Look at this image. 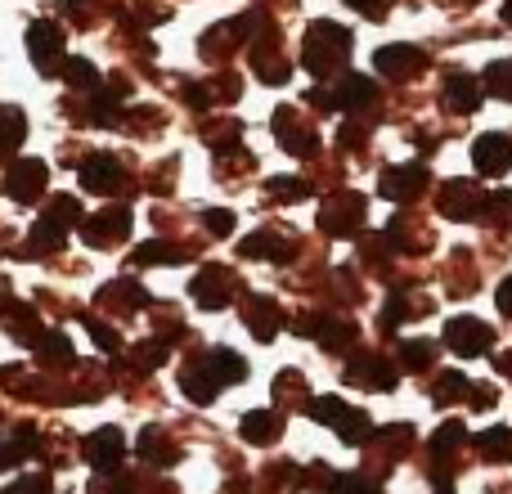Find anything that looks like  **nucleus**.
I'll use <instances>...</instances> for the list:
<instances>
[{
	"instance_id": "f8f14e48",
	"label": "nucleus",
	"mask_w": 512,
	"mask_h": 494,
	"mask_svg": "<svg viewBox=\"0 0 512 494\" xmlns=\"http://www.w3.org/2000/svg\"><path fill=\"white\" fill-rule=\"evenodd\" d=\"M126 234H131V212L126 207H108V212L81 221V239L90 247H117V243H126Z\"/></svg>"
},
{
	"instance_id": "2eb2a0df",
	"label": "nucleus",
	"mask_w": 512,
	"mask_h": 494,
	"mask_svg": "<svg viewBox=\"0 0 512 494\" xmlns=\"http://www.w3.org/2000/svg\"><path fill=\"white\" fill-rule=\"evenodd\" d=\"M149 301H153V297L140 288V283H131V279H113L108 288H99L95 306L104 310V315H135V310H144Z\"/></svg>"
},
{
	"instance_id": "ea45409f",
	"label": "nucleus",
	"mask_w": 512,
	"mask_h": 494,
	"mask_svg": "<svg viewBox=\"0 0 512 494\" xmlns=\"http://www.w3.org/2000/svg\"><path fill=\"white\" fill-rule=\"evenodd\" d=\"M499 310L512 315V279H504V288H499Z\"/></svg>"
},
{
	"instance_id": "a878e982",
	"label": "nucleus",
	"mask_w": 512,
	"mask_h": 494,
	"mask_svg": "<svg viewBox=\"0 0 512 494\" xmlns=\"http://www.w3.org/2000/svg\"><path fill=\"white\" fill-rule=\"evenodd\" d=\"M32 351L45 369H72V342L59 333V328H45V337L32 346Z\"/></svg>"
},
{
	"instance_id": "9d476101",
	"label": "nucleus",
	"mask_w": 512,
	"mask_h": 494,
	"mask_svg": "<svg viewBox=\"0 0 512 494\" xmlns=\"http://www.w3.org/2000/svg\"><path fill=\"white\" fill-rule=\"evenodd\" d=\"M342 378L351 382V387H369V391H391L396 387V378H400V369L387 360V355H355L351 364L342 369Z\"/></svg>"
},
{
	"instance_id": "e433bc0d",
	"label": "nucleus",
	"mask_w": 512,
	"mask_h": 494,
	"mask_svg": "<svg viewBox=\"0 0 512 494\" xmlns=\"http://www.w3.org/2000/svg\"><path fill=\"white\" fill-rule=\"evenodd\" d=\"M54 490V481H50V472H32V477H18L14 486H9L5 494H50Z\"/></svg>"
},
{
	"instance_id": "f03ea898",
	"label": "nucleus",
	"mask_w": 512,
	"mask_h": 494,
	"mask_svg": "<svg viewBox=\"0 0 512 494\" xmlns=\"http://www.w3.org/2000/svg\"><path fill=\"white\" fill-rule=\"evenodd\" d=\"M351 32H346L342 23H328V18H319V23H310L306 32V50H301V59H306V68L315 72V77H333V72L346 68V59H351Z\"/></svg>"
},
{
	"instance_id": "412c9836",
	"label": "nucleus",
	"mask_w": 512,
	"mask_h": 494,
	"mask_svg": "<svg viewBox=\"0 0 512 494\" xmlns=\"http://www.w3.org/2000/svg\"><path fill=\"white\" fill-rule=\"evenodd\" d=\"M333 104L346 108V113H364L369 104H378V86H373L369 77H355L351 72V77H342L333 86Z\"/></svg>"
},
{
	"instance_id": "9b49d317",
	"label": "nucleus",
	"mask_w": 512,
	"mask_h": 494,
	"mask_svg": "<svg viewBox=\"0 0 512 494\" xmlns=\"http://www.w3.org/2000/svg\"><path fill=\"white\" fill-rule=\"evenodd\" d=\"M445 346H450L454 355H486L490 346H495V328L472 315H459L445 324Z\"/></svg>"
},
{
	"instance_id": "39448f33",
	"label": "nucleus",
	"mask_w": 512,
	"mask_h": 494,
	"mask_svg": "<svg viewBox=\"0 0 512 494\" xmlns=\"http://www.w3.org/2000/svg\"><path fill=\"white\" fill-rule=\"evenodd\" d=\"M364 194H351V189H342V194H333L324 203V212H319V230L328 234V239H351L355 230H364Z\"/></svg>"
},
{
	"instance_id": "20e7f679",
	"label": "nucleus",
	"mask_w": 512,
	"mask_h": 494,
	"mask_svg": "<svg viewBox=\"0 0 512 494\" xmlns=\"http://www.w3.org/2000/svg\"><path fill=\"white\" fill-rule=\"evenodd\" d=\"M81 189H90V194L99 198H113V194H131V176H126V167L113 158V153H90L86 162H81Z\"/></svg>"
},
{
	"instance_id": "a19ab883",
	"label": "nucleus",
	"mask_w": 512,
	"mask_h": 494,
	"mask_svg": "<svg viewBox=\"0 0 512 494\" xmlns=\"http://www.w3.org/2000/svg\"><path fill=\"white\" fill-rule=\"evenodd\" d=\"M5 301H14V297H9V279L0 274V306H5Z\"/></svg>"
},
{
	"instance_id": "a211bd4d",
	"label": "nucleus",
	"mask_w": 512,
	"mask_h": 494,
	"mask_svg": "<svg viewBox=\"0 0 512 494\" xmlns=\"http://www.w3.org/2000/svg\"><path fill=\"white\" fill-rule=\"evenodd\" d=\"M427 189V167H391V171H382V180H378V194L382 198H391V203H409V198H418Z\"/></svg>"
},
{
	"instance_id": "ddd939ff",
	"label": "nucleus",
	"mask_w": 512,
	"mask_h": 494,
	"mask_svg": "<svg viewBox=\"0 0 512 494\" xmlns=\"http://www.w3.org/2000/svg\"><path fill=\"white\" fill-rule=\"evenodd\" d=\"M45 185H50V171H45V162L27 158V162H14L5 176V194L14 198V203H36V198L45 194Z\"/></svg>"
},
{
	"instance_id": "5701e85b",
	"label": "nucleus",
	"mask_w": 512,
	"mask_h": 494,
	"mask_svg": "<svg viewBox=\"0 0 512 494\" xmlns=\"http://www.w3.org/2000/svg\"><path fill=\"white\" fill-rule=\"evenodd\" d=\"M243 441L248 445H274L283 436V414H274V409H256V414H243L239 423Z\"/></svg>"
},
{
	"instance_id": "f257e3e1",
	"label": "nucleus",
	"mask_w": 512,
	"mask_h": 494,
	"mask_svg": "<svg viewBox=\"0 0 512 494\" xmlns=\"http://www.w3.org/2000/svg\"><path fill=\"white\" fill-rule=\"evenodd\" d=\"M72 230H81V203L72 194H54L50 203H45V212L36 216V225H32V234H27V243L18 247L14 256H50L54 247H63L68 243V234Z\"/></svg>"
},
{
	"instance_id": "7c9ffc66",
	"label": "nucleus",
	"mask_w": 512,
	"mask_h": 494,
	"mask_svg": "<svg viewBox=\"0 0 512 494\" xmlns=\"http://www.w3.org/2000/svg\"><path fill=\"white\" fill-rule=\"evenodd\" d=\"M432 360H436V346L427 342V337H414V342H400V369L423 373V369H432Z\"/></svg>"
},
{
	"instance_id": "393cba45",
	"label": "nucleus",
	"mask_w": 512,
	"mask_h": 494,
	"mask_svg": "<svg viewBox=\"0 0 512 494\" xmlns=\"http://www.w3.org/2000/svg\"><path fill=\"white\" fill-rule=\"evenodd\" d=\"M445 104H450L454 113L481 108V81L468 77V72H450V77H445Z\"/></svg>"
},
{
	"instance_id": "cd10ccee",
	"label": "nucleus",
	"mask_w": 512,
	"mask_h": 494,
	"mask_svg": "<svg viewBox=\"0 0 512 494\" xmlns=\"http://www.w3.org/2000/svg\"><path fill=\"white\" fill-rule=\"evenodd\" d=\"M288 405V409H301V414H306L310 409V400H306V378H301L297 369H288V373H279V378H274V405Z\"/></svg>"
},
{
	"instance_id": "4468645a",
	"label": "nucleus",
	"mask_w": 512,
	"mask_h": 494,
	"mask_svg": "<svg viewBox=\"0 0 512 494\" xmlns=\"http://www.w3.org/2000/svg\"><path fill=\"white\" fill-rule=\"evenodd\" d=\"M243 256H252V261H274V265H288L292 256H297V239H292L288 230H256L243 239L239 247Z\"/></svg>"
},
{
	"instance_id": "aec40b11",
	"label": "nucleus",
	"mask_w": 512,
	"mask_h": 494,
	"mask_svg": "<svg viewBox=\"0 0 512 494\" xmlns=\"http://www.w3.org/2000/svg\"><path fill=\"white\" fill-rule=\"evenodd\" d=\"M472 162H477L481 176H504L512 167V140L508 135H481L472 144Z\"/></svg>"
},
{
	"instance_id": "dca6fc26",
	"label": "nucleus",
	"mask_w": 512,
	"mask_h": 494,
	"mask_svg": "<svg viewBox=\"0 0 512 494\" xmlns=\"http://www.w3.org/2000/svg\"><path fill=\"white\" fill-rule=\"evenodd\" d=\"M0 324H5V333L14 337L18 346H36L45 337L41 315H36V306H27V301H5V306H0Z\"/></svg>"
},
{
	"instance_id": "f704fd0d",
	"label": "nucleus",
	"mask_w": 512,
	"mask_h": 494,
	"mask_svg": "<svg viewBox=\"0 0 512 494\" xmlns=\"http://www.w3.org/2000/svg\"><path fill=\"white\" fill-rule=\"evenodd\" d=\"M90 337H95V346H104L108 355H122V337H117L113 324H104V319H86Z\"/></svg>"
},
{
	"instance_id": "bb28decb",
	"label": "nucleus",
	"mask_w": 512,
	"mask_h": 494,
	"mask_svg": "<svg viewBox=\"0 0 512 494\" xmlns=\"http://www.w3.org/2000/svg\"><path fill=\"white\" fill-rule=\"evenodd\" d=\"M23 140H27V117L14 104H0V158H9Z\"/></svg>"
},
{
	"instance_id": "473e14b6",
	"label": "nucleus",
	"mask_w": 512,
	"mask_h": 494,
	"mask_svg": "<svg viewBox=\"0 0 512 494\" xmlns=\"http://www.w3.org/2000/svg\"><path fill=\"white\" fill-rule=\"evenodd\" d=\"M198 225H203L212 239H230L234 234V225H239V216L234 212H225V207H207L203 216H198Z\"/></svg>"
},
{
	"instance_id": "6e6552de",
	"label": "nucleus",
	"mask_w": 512,
	"mask_h": 494,
	"mask_svg": "<svg viewBox=\"0 0 512 494\" xmlns=\"http://www.w3.org/2000/svg\"><path fill=\"white\" fill-rule=\"evenodd\" d=\"M274 135H279V144L292 158H315L319 153V131L301 117V108H279L274 113Z\"/></svg>"
},
{
	"instance_id": "1a4fd4ad",
	"label": "nucleus",
	"mask_w": 512,
	"mask_h": 494,
	"mask_svg": "<svg viewBox=\"0 0 512 494\" xmlns=\"http://www.w3.org/2000/svg\"><path fill=\"white\" fill-rule=\"evenodd\" d=\"M373 68L387 81H414L427 72V50H418V45H382L373 54Z\"/></svg>"
},
{
	"instance_id": "79ce46f5",
	"label": "nucleus",
	"mask_w": 512,
	"mask_h": 494,
	"mask_svg": "<svg viewBox=\"0 0 512 494\" xmlns=\"http://www.w3.org/2000/svg\"><path fill=\"white\" fill-rule=\"evenodd\" d=\"M504 23H512V0H508V5H504Z\"/></svg>"
},
{
	"instance_id": "c85d7f7f",
	"label": "nucleus",
	"mask_w": 512,
	"mask_h": 494,
	"mask_svg": "<svg viewBox=\"0 0 512 494\" xmlns=\"http://www.w3.org/2000/svg\"><path fill=\"white\" fill-rule=\"evenodd\" d=\"M63 81H68L72 90H81V95H95V90L104 86V77H99V68L90 59H68L63 63Z\"/></svg>"
},
{
	"instance_id": "7ed1b4c3",
	"label": "nucleus",
	"mask_w": 512,
	"mask_h": 494,
	"mask_svg": "<svg viewBox=\"0 0 512 494\" xmlns=\"http://www.w3.org/2000/svg\"><path fill=\"white\" fill-rule=\"evenodd\" d=\"M306 418H315V423H328L346 445H369L373 436H378V432H373V423H369V414H364V409H351L342 396H319V400H310Z\"/></svg>"
},
{
	"instance_id": "4be33fe9",
	"label": "nucleus",
	"mask_w": 512,
	"mask_h": 494,
	"mask_svg": "<svg viewBox=\"0 0 512 494\" xmlns=\"http://www.w3.org/2000/svg\"><path fill=\"white\" fill-rule=\"evenodd\" d=\"M198 364H203L207 373H212L221 387H230V382H243L248 378V364H243V355H234L230 346H216V351H203L198 355Z\"/></svg>"
},
{
	"instance_id": "f3484780",
	"label": "nucleus",
	"mask_w": 512,
	"mask_h": 494,
	"mask_svg": "<svg viewBox=\"0 0 512 494\" xmlns=\"http://www.w3.org/2000/svg\"><path fill=\"white\" fill-rule=\"evenodd\" d=\"M81 450H86V463H95L99 472H113L126 454V436H122V427H99V432H90L81 441Z\"/></svg>"
},
{
	"instance_id": "0eeeda50",
	"label": "nucleus",
	"mask_w": 512,
	"mask_h": 494,
	"mask_svg": "<svg viewBox=\"0 0 512 494\" xmlns=\"http://www.w3.org/2000/svg\"><path fill=\"white\" fill-rule=\"evenodd\" d=\"M63 27L59 23H50V18H41V23H32L27 27V54H32V63H36V72L41 77H54V72L63 68Z\"/></svg>"
},
{
	"instance_id": "2f4dec72",
	"label": "nucleus",
	"mask_w": 512,
	"mask_h": 494,
	"mask_svg": "<svg viewBox=\"0 0 512 494\" xmlns=\"http://www.w3.org/2000/svg\"><path fill=\"white\" fill-rule=\"evenodd\" d=\"M472 391V382L463 378V373H441V378H436V387H432V400L436 405H454V400H463Z\"/></svg>"
},
{
	"instance_id": "58836bf2",
	"label": "nucleus",
	"mask_w": 512,
	"mask_h": 494,
	"mask_svg": "<svg viewBox=\"0 0 512 494\" xmlns=\"http://www.w3.org/2000/svg\"><path fill=\"white\" fill-rule=\"evenodd\" d=\"M346 5H351V9H360L364 18H382V14H387V9H391V0H346Z\"/></svg>"
},
{
	"instance_id": "c9c22d12",
	"label": "nucleus",
	"mask_w": 512,
	"mask_h": 494,
	"mask_svg": "<svg viewBox=\"0 0 512 494\" xmlns=\"http://www.w3.org/2000/svg\"><path fill=\"white\" fill-rule=\"evenodd\" d=\"M486 90H495L499 99H512V63H490L486 68Z\"/></svg>"
},
{
	"instance_id": "423d86ee",
	"label": "nucleus",
	"mask_w": 512,
	"mask_h": 494,
	"mask_svg": "<svg viewBox=\"0 0 512 494\" xmlns=\"http://www.w3.org/2000/svg\"><path fill=\"white\" fill-rule=\"evenodd\" d=\"M189 292H194L198 306L221 310L239 297V274H234L230 265H203V270L194 274V283H189Z\"/></svg>"
},
{
	"instance_id": "b1692460",
	"label": "nucleus",
	"mask_w": 512,
	"mask_h": 494,
	"mask_svg": "<svg viewBox=\"0 0 512 494\" xmlns=\"http://www.w3.org/2000/svg\"><path fill=\"white\" fill-rule=\"evenodd\" d=\"M189 256H194V247L153 239V243H140V247H135V252H131V265H185Z\"/></svg>"
},
{
	"instance_id": "4c0bfd02",
	"label": "nucleus",
	"mask_w": 512,
	"mask_h": 494,
	"mask_svg": "<svg viewBox=\"0 0 512 494\" xmlns=\"http://www.w3.org/2000/svg\"><path fill=\"white\" fill-rule=\"evenodd\" d=\"M337 494H382V490H378V481H369L364 472H355V477L337 481Z\"/></svg>"
},
{
	"instance_id": "c756f323",
	"label": "nucleus",
	"mask_w": 512,
	"mask_h": 494,
	"mask_svg": "<svg viewBox=\"0 0 512 494\" xmlns=\"http://www.w3.org/2000/svg\"><path fill=\"white\" fill-rule=\"evenodd\" d=\"M477 450L486 454L490 463H508L512 459V427H490V432H481Z\"/></svg>"
},
{
	"instance_id": "6ab92c4d",
	"label": "nucleus",
	"mask_w": 512,
	"mask_h": 494,
	"mask_svg": "<svg viewBox=\"0 0 512 494\" xmlns=\"http://www.w3.org/2000/svg\"><path fill=\"white\" fill-rule=\"evenodd\" d=\"M243 324L252 328L256 342H270V337L283 328V306L274 297H248L243 301Z\"/></svg>"
},
{
	"instance_id": "72a5a7b5",
	"label": "nucleus",
	"mask_w": 512,
	"mask_h": 494,
	"mask_svg": "<svg viewBox=\"0 0 512 494\" xmlns=\"http://www.w3.org/2000/svg\"><path fill=\"white\" fill-rule=\"evenodd\" d=\"M265 194L279 198V203H297V198L310 194V180H270V185H265Z\"/></svg>"
}]
</instances>
